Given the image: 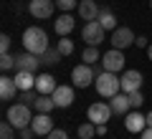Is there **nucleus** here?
<instances>
[{
    "label": "nucleus",
    "instance_id": "obj_1",
    "mask_svg": "<svg viewBox=\"0 0 152 139\" xmlns=\"http://www.w3.org/2000/svg\"><path fill=\"white\" fill-rule=\"evenodd\" d=\"M23 48L28 51V53H36L41 56L43 51H48V36H46L43 28H38V25H31L26 28V33H23Z\"/></svg>",
    "mask_w": 152,
    "mask_h": 139
},
{
    "label": "nucleus",
    "instance_id": "obj_2",
    "mask_svg": "<svg viewBox=\"0 0 152 139\" xmlns=\"http://www.w3.org/2000/svg\"><path fill=\"white\" fill-rule=\"evenodd\" d=\"M94 84H96V94L104 99H112L122 91V79H117V74H112V71H102Z\"/></svg>",
    "mask_w": 152,
    "mask_h": 139
},
{
    "label": "nucleus",
    "instance_id": "obj_3",
    "mask_svg": "<svg viewBox=\"0 0 152 139\" xmlns=\"http://www.w3.org/2000/svg\"><path fill=\"white\" fill-rule=\"evenodd\" d=\"M5 119H8V122H10L15 129H26V127H31V122H33L31 106H26V104H13V106H8Z\"/></svg>",
    "mask_w": 152,
    "mask_h": 139
},
{
    "label": "nucleus",
    "instance_id": "obj_4",
    "mask_svg": "<svg viewBox=\"0 0 152 139\" xmlns=\"http://www.w3.org/2000/svg\"><path fill=\"white\" fill-rule=\"evenodd\" d=\"M71 81H74L76 89H86V86H91L94 81H96V74H94V68L89 63H81V66H74Z\"/></svg>",
    "mask_w": 152,
    "mask_h": 139
},
{
    "label": "nucleus",
    "instance_id": "obj_5",
    "mask_svg": "<svg viewBox=\"0 0 152 139\" xmlns=\"http://www.w3.org/2000/svg\"><path fill=\"white\" fill-rule=\"evenodd\" d=\"M124 53H122L119 48H109L107 53L102 56V68L104 71H112V74H119V71H124Z\"/></svg>",
    "mask_w": 152,
    "mask_h": 139
},
{
    "label": "nucleus",
    "instance_id": "obj_6",
    "mask_svg": "<svg viewBox=\"0 0 152 139\" xmlns=\"http://www.w3.org/2000/svg\"><path fill=\"white\" fill-rule=\"evenodd\" d=\"M104 25L99 20H86V25H84V31H81V38H84V43L86 46H99V43L104 41Z\"/></svg>",
    "mask_w": 152,
    "mask_h": 139
},
{
    "label": "nucleus",
    "instance_id": "obj_7",
    "mask_svg": "<svg viewBox=\"0 0 152 139\" xmlns=\"http://www.w3.org/2000/svg\"><path fill=\"white\" fill-rule=\"evenodd\" d=\"M86 116H89V122H94V124H107L109 116H112V106H109L107 101H94V104H89Z\"/></svg>",
    "mask_w": 152,
    "mask_h": 139
},
{
    "label": "nucleus",
    "instance_id": "obj_8",
    "mask_svg": "<svg viewBox=\"0 0 152 139\" xmlns=\"http://www.w3.org/2000/svg\"><path fill=\"white\" fill-rule=\"evenodd\" d=\"M134 41H137L134 33H132V28H127V25H122V28H117V31H112V38H109L112 48H119V51L129 48Z\"/></svg>",
    "mask_w": 152,
    "mask_h": 139
},
{
    "label": "nucleus",
    "instance_id": "obj_9",
    "mask_svg": "<svg viewBox=\"0 0 152 139\" xmlns=\"http://www.w3.org/2000/svg\"><path fill=\"white\" fill-rule=\"evenodd\" d=\"M124 127H127V132H132V134H142L147 129V114H140V109H132L124 116Z\"/></svg>",
    "mask_w": 152,
    "mask_h": 139
},
{
    "label": "nucleus",
    "instance_id": "obj_10",
    "mask_svg": "<svg viewBox=\"0 0 152 139\" xmlns=\"http://www.w3.org/2000/svg\"><path fill=\"white\" fill-rule=\"evenodd\" d=\"M28 10H31L33 18L46 20V18L53 15V0H31V3H28Z\"/></svg>",
    "mask_w": 152,
    "mask_h": 139
},
{
    "label": "nucleus",
    "instance_id": "obj_11",
    "mask_svg": "<svg viewBox=\"0 0 152 139\" xmlns=\"http://www.w3.org/2000/svg\"><path fill=\"white\" fill-rule=\"evenodd\" d=\"M33 132H36V137H48L51 132H53V119H51V114H36L31 122Z\"/></svg>",
    "mask_w": 152,
    "mask_h": 139
},
{
    "label": "nucleus",
    "instance_id": "obj_12",
    "mask_svg": "<svg viewBox=\"0 0 152 139\" xmlns=\"http://www.w3.org/2000/svg\"><path fill=\"white\" fill-rule=\"evenodd\" d=\"M109 106H112V114H117V116H127V114L132 111V104H129V94L119 91L117 96H112V99H109Z\"/></svg>",
    "mask_w": 152,
    "mask_h": 139
},
{
    "label": "nucleus",
    "instance_id": "obj_13",
    "mask_svg": "<svg viewBox=\"0 0 152 139\" xmlns=\"http://www.w3.org/2000/svg\"><path fill=\"white\" fill-rule=\"evenodd\" d=\"M38 66H41V56H36V53L23 51L20 56H15V71H33L36 74Z\"/></svg>",
    "mask_w": 152,
    "mask_h": 139
},
{
    "label": "nucleus",
    "instance_id": "obj_14",
    "mask_svg": "<svg viewBox=\"0 0 152 139\" xmlns=\"http://www.w3.org/2000/svg\"><path fill=\"white\" fill-rule=\"evenodd\" d=\"M140 86H142V74H140V71L129 68V71H124V74H122V91H124V94L140 91Z\"/></svg>",
    "mask_w": 152,
    "mask_h": 139
},
{
    "label": "nucleus",
    "instance_id": "obj_15",
    "mask_svg": "<svg viewBox=\"0 0 152 139\" xmlns=\"http://www.w3.org/2000/svg\"><path fill=\"white\" fill-rule=\"evenodd\" d=\"M51 96H53V101H56L58 109H69L74 104V86H56V91Z\"/></svg>",
    "mask_w": 152,
    "mask_h": 139
},
{
    "label": "nucleus",
    "instance_id": "obj_16",
    "mask_svg": "<svg viewBox=\"0 0 152 139\" xmlns=\"http://www.w3.org/2000/svg\"><path fill=\"white\" fill-rule=\"evenodd\" d=\"M79 18L81 20H96L99 13H102V8L96 5V0H79Z\"/></svg>",
    "mask_w": 152,
    "mask_h": 139
},
{
    "label": "nucleus",
    "instance_id": "obj_17",
    "mask_svg": "<svg viewBox=\"0 0 152 139\" xmlns=\"http://www.w3.org/2000/svg\"><path fill=\"white\" fill-rule=\"evenodd\" d=\"M74 28H76V20L69 15V13H64V15H58V18L53 20V31H56V36H61V38L69 36Z\"/></svg>",
    "mask_w": 152,
    "mask_h": 139
},
{
    "label": "nucleus",
    "instance_id": "obj_18",
    "mask_svg": "<svg viewBox=\"0 0 152 139\" xmlns=\"http://www.w3.org/2000/svg\"><path fill=\"white\" fill-rule=\"evenodd\" d=\"M36 91L38 94H53L56 91V79L51 74H38V79H36Z\"/></svg>",
    "mask_w": 152,
    "mask_h": 139
},
{
    "label": "nucleus",
    "instance_id": "obj_19",
    "mask_svg": "<svg viewBox=\"0 0 152 139\" xmlns=\"http://www.w3.org/2000/svg\"><path fill=\"white\" fill-rule=\"evenodd\" d=\"M36 79H38V76L33 74V71H15V84H18L20 91L36 89Z\"/></svg>",
    "mask_w": 152,
    "mask_h": 139
},
{
    "label": "nucleus",
    "instance_id": "obj_20",
    "mask_svg": "<svg viewBox=\"0 0 152 139\" xmlns=\"http://www.w3.org/2000/svg\"><path fill=\"white\" fill-rule=\"evenodd\" d=\"M15 91H20L18 84H15V79H10V76H3V79H0V99H3V101H10V99L15 96Z\"/></svg>",
    "mask_w": 152,
    "mask_h": 139
},
{
    "label": "nucleus",
    "instance_id": "obj_21",
    "mask_svg": "<svg viewBox=\"0 0 152 139\" xmlns=\"http://www.w3.org/2000/svg\"><path fill=\"white\" fill-rule=\"evenodd\" d=\"M36 114H51L56 109V101H53V96H48V94H41V96L36 99Z\"/></svg>",
    "mask_w": 152,
    "mask_h": 139
},
{
    "label": "nucleus",
    "instance_id": "obj_22",
    "mask_svg": "<svg viewBox=\"0 0 152 139\" xmlns=\"http://www.w3.org/2000/svg\"><path fill=\"white\" fill-rule=\"evenodd\" d=\"M96 20L104 25V31H117V15H114L109 8H102V13H99Z\"/></svg>",
    "mask_w": 152,
    "mask_h": 139
},
{
    "label": "nucleus",
    "instance_id": "obj_23",
    "mask_svg": "<svg viewBox=\"0 0 152 139\" xmlns=\"http://www.w3.org/2000/svg\"><path fill=\"white\" fill-rule=\"evenodd\" d=\"M61 58H64V56H61V51L51 46L48 51H43V53H41V66H56Z\"/></svg>",
    "mask_w": 152,
    "mask_h": 139
},
{
    "label": "nucleus",
    "instance_id": "obj_24",
    "mask_svg": "<svg viewBox=\"0 0 152 139\" xmlns=\"http://www.w3.org/2000/svg\"><path fill=\"white\" fill-rule=\"evenodd\" d=\"M81 61H84V63H89V66H94L96 61H102L99 46H86V48H84V53H81Z\"/></svg>",
    "mask_w": 152,
    "mask_h": 139
},
{
    "label": "nucleus",
    "instance_id": "obj_25",
    "mask_svg": "<svg viewBox=\"0 0 152 139\" xmlns=\"http://www.w3.org/2000/svg\"><path fill=\"white\" fill-rule=\"evenodd\" d=\"M76 134H79V139H94V137H96V124H94V122H84V124H79Z\"/></svg>",
    "mask_w": 152,
    "mask_h": 139
},
{
    "label": "nucleus",
    "instance_id": "obj_26",
    "mask_svg": "<svg viewBox=\"0 0 152 139\" xmlns=\"http://www.w3.org/2000/svg\"><path fill=\"white\" fill-rule=\"evenodd\" d=\"M56 48L61 51V56H71L74 53V41H71L69 36H64L61 41H56Z\"/></svg>",
    "mask_w": 152,
    "mask_h": 139
},
{
    "label": "nucleus",
    "instance_id": "obj_27",
    "mask_svg": "<svg viewBox=\"0 0 152 139\" xmlns=\"http://www.w3.org/2000/svg\"><path fill=\"white\" fill-rule=\"evenodd\" d=\"M41 96V94H38L36 89H31V91H20V104H26V106H36V99Z\"/></svg>",
    "mask_w": 152,
    "mask_h": 139
},
{
    "label": "nucleus",
    "instance_id": "obj_28",
    "mask_svg": "<svg viewBox=\"0 0 152 139\" xmlns=\"http://www.w3.org/2000/svg\"><path fill=\"white\" fill-rule=\"evenodd\" d=\"M13 129H15V127H13V124H10V122L5 119V122L0 124V139H15V134H13Z\"/></svg>",
    "mask_w": 152,
    "mask_h": 139
},
{
    "label": "nucleus",
    "instance_id": "obj_29",
    "mask_svg": "<svg viewBox=\"0 0 152 139\" xmlns=\"http://www.w3.org/2000/svg\"><path fill=\"white\" fill-rule=\"evenodd\" d=\"M0 68H3V71H10V68H15V56H10V53H3V56H0Z\"/></svg>",
    "mask_w": 152,
    "mask_h": 139
},
{
    "label": "nucleus",
    "instance_id": "obj_30",
    "mask_svg": "<svg viewBox=\"0 0 152 139\" xmlns=\"http://www.w3.org/2000/svg\"><path fill=\"white\" fill-rule=\"evenodd\" d=\"M129 104H132V109H140L142 104H145V96H142V91H132V94H129Z\"/></svg>",
    "mask_w": 152,
    "mask_h": 139
},
{
    "label": "nucleus",
    "instance_id": "obj_31",
    "mask_svg": "<svg viewBox=\"0 0 152 139\" xmlns=\"http://www.w3.org/2000/svg\"><path fill=\"white\" fill-rule=\"evenodd\" d=\"M10 43H13V38L8 33H3L0 36V53H10Z\"/></svg>",
    "mask_w": 152,
    "mask_h": 139
},
{
    "label": "nucleus",
    "instance_id": "obj_32",
    "mask_svg": "<svg viewBox=\"0 0 152 139\" xmlns=\"http://www.w3.org/2000/svg\"><path fill=\"white\" fill-rule=\"evenodd\" d=\"M56 8H61L64 13H69V10H74V8H79V5H76V0H56Z\"/></svg>",
    "mask_w": 152,
    "mask_h": 139
},
{
    "label": "nucleus",
    "instance_id": "obj_33",
    "mask_svg": "<svg viewBox=\"0 0 152 139\" xmlns=\"http://www.w3.org/2000/svg\"><path fill=\"white\" fill-rule=\"evenodd\" d=\"M18 134H20V139H36V132H33V127L18 129Z\"/></svg>",
    "mask_w": 152,
    "mask_h": 139
},
{
    "label": "nucleus",
    "instance_id": "obj_34",
    "mask_svg": "<svg viewBox=\"0 0 152 139\" xmlns=\"http://www.w3.org/2000/svg\"><path fill=\"white\" fill-rule=\"evenodd\" d=\"M46 139H69V134H66L64 129H53V132H51Z\"/></svg>",
    "mask_w": 152,
    "mask_h": 139
},
{
    "label": "nucleus",
    "instance_id": "obj_35",
    "mask_svg": "<svg viewBox=\"0 0 152 139\" xmlns=\"http://www.w3.org/2000/svg\"><path fill=\"white\" fill-rule=\"evenodd\" d=\"M134 43H137V46H140V48H147V46H150V41H147L145 36H140V38H137Z\"/></svg>",
    "mask_w": 152,
    "mask_h": 139
},
{
    "label": "nucleus",
    "instance_id": "obj_36",
    "mask_svg": "<svg viewBox=\"0 0 152 139\" xmlns=\"http://www.w3.org/2000/svg\"><path fill=\"white\" fill-rule=\"evenodd\" d=\"M140 139H152V127H147V129H145V132H142V134H140Z\"/></svg>",
    "mask_w": 152,
    "mask_h": 139
},
{
    "label": "nucleus",
    "instance_id": "obj_37",
    "mask_svg": "<svg viewBox=\"0 0 152 139\" xmlns=\"http://www.w3.org/2000/svg\"><path fill=\"white\" fill-rule=\"evenodd\" d=\"M96 134L104 137V134H107V124H96Z\"/></svg>",
    "mask_w": 152,
    "mask_h": 139
},
{
    "label": "nucleus",
    "instance_id": "obj_38",
    "mask_svg": "<svg viewBox=\"0 0 152 139\" xmlns=\"http://www.w3.org/2000/svg\"><path fill=\"white\" fill-rule=\"evenodd\" d=\"M147 58L152 61V43H150V46H147Z\"/></svg>",
    "mask_w": 152,
    "mask_h": 139
},
{
    "label": "nucleus",
    "instance_id": "obj_39",
    "mask_svg": "<svg viewBox=\"0 0 152 139\" xmlns=\"http://www.w3.org/2000/svg\"><path fill=\"white\" fill-rule=\"evenodd\" d=\"M147 127H152V111L147 114Z\"/></svg>",
    "mask_w": 152,
    "mask_h": 139
},
{
    "label": "nucleus",
    "instance_id": "obj_40",
    "mask_svg": "<svg viewBox=\"0 0 152 139\" xmlns=\"http://www.w3.org/2000/svg\"><path fill=\"white\" fill-rule=\"evenodd\" d=\"M150 5H152V0H150Z\"/></svg>",
    "mask_w": 152,
    "mask_h": 139
}]
</instances>
